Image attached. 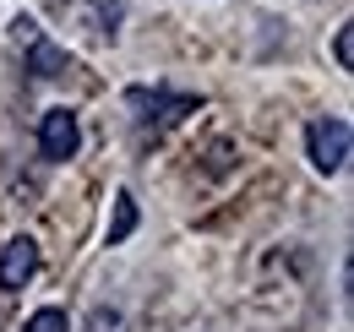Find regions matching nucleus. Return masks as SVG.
I'll list each match as a JSON object with an SVG mask.
<instances>
[{"label":"nucleus","instance_id":"1","mask_svg":"<svg viewBox=\"0 0 354 332\" xmlns=\"http://www.w3.org/2000/svg\"><path fill=\"white\" fill-rule=\"evenodd\" d=\"M306 147H310V164L322 169V174H338V169H344V158H349V120H344V115L310 120Z\"/></svg>","mask_w":354,"mask_h":332},{"label":"nucleus","instance_id":"2","mask_svg":"<svg viewBox=\"0 0 354 332\" xmlns=\"http://www.w3.org/2000/svg\"><path fill=\"white\" fill-rule=\"evenodd\" d=\"M77 147H82V120L66 104L44 109V120H39V153L49 164H66V158H77Z\"/></svg>","mask_w":354,"mask_h":332},{"label":"nucleus","instance_id":"3","mask_svg":"<svg viewBox=\"0 0 354 332\" xmlns=\"http://www.w3.org/2000/svg\"><path fill=\"white\" fill-rule=\"evenodd\" d=\"M11 28L28 39V66H33V77H44V82H49V77H66V71H71V55H66L60 44H49L44 33H33V22H28V17H17Z\"/></svg>","mask_w":354,"mask_h":332},{"label":"nucleus","instance_id":"4","mask_svg":"<svg viewBox=\"0 0 354 332\" xmlns=\"http://www.w3.org/2000/svg\"><path fill=\"white\" fill-rule=\"evenodd\" d=\"M33 273H39V246L28 240V234H17V240H6L0 250V289H28L33 284Z\"/></svg>","mask_w":354,"mask_h":332},{"label":"nucleus","instance_id":"5","mask_svg":"<svg viewBox=\"0 0 354 332\" xmlns=\"http://www.w3.org/2000/svg\"><path fill=\"white\" fill-rule=\"evenodd\" d=\"M136 218H142V212H136V196L131 191H115V218H109L104 246H126V240L136 234Z\"/></svg>","mask_w":354,"mask_h":332},{"label":"nucleus","instance_id":"6","mask_svg":"<svg viewBox=\"0 0 354 332\" xmlns=\"http://www.w3.org/2000/svg\"><path fill=\"white\" fill-rule=\"evenodd\" d=\"M22 332H71V316H66L60 305H44V311H33V316L22 322Z\"/></svg>","mask_w":354,"mask_h":332},{"label":"nucleus","instance_id":"7","mask_svg":"<svg viewBox=\"0 0 354 332\" xmlns=\"http://www.w3.org/2000/svg\"><path fill=\"white\" fill-rule=\"evenodd\" d=\"M333 55H338V66L349 71V60H354V33H349V22L338 28V39H333Z\"/></svg>","mask_w":354,"mask_h":332},{"label":"nucleus","instance_id":"8","mask_svg":"<svg viewBox=\"0 0 354 332\" xmlns=\"http://www.w3.org/2000/svg\"><path fill=\"white\" fill-rule=\"evenodd\" d=\"M93 332H120V311H93Z\"/></svg>","mask_w":354,"mask_h":332}]
</instances>
